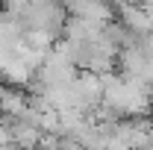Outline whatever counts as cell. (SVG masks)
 <instances>
[{"label":"cell","mask_w":153,"mask_h":150,"mask_svg":"<svg viewBox=\"0 0 153 150\" xmlns=\"http://www.w3.org/2000/svg\"><path fill=\"white\" fill-rule=\"evenodd\" d=\"M65 9L74 18L97 21V24H106L115 18V6L109 0H65Z\"/></svg>","instance_id":"cell-1"}]
</instances>
